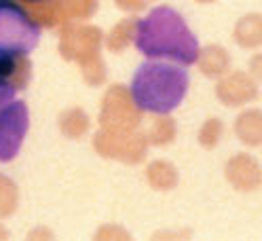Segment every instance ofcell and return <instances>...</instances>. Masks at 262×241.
I'll return each mask as SVG.
<instances>
[{
	"label": "cell",
	"instance_id": "cell-2",
	"mask_svg": "<svg viewBox=\"0 0 262 241\" xmlns=\"http://www.w3.org/2000/svg\"><path fill=\"white\" fill-rule=\"evenodd\" d=\"M188 91V72L178 63L146 61L138 68L131 83V98L140 110L167 115L182 104Z\"/></svg>",
	"mask_w": 262,
	"mask_h": 241
},
{
	"label": "cell",
	"instance_id": "cell-1",
	"mask_svg": "<svg viewBox=\"0 0 262 241\" xmlns=\"http://www.w3.org/2000/svg\"><path fill=\"white\" fill-rule=\"evenodd\" d=\"M136 47L148 59H169L190 66L199 57V42L188 24L169 7H157L138 24Z\"/></svg>",
	"mask_w": 262,
	"mask_h": 241
},
{
	"label": "cell",
	"instance_id": "cell-3",
	"mask_svg": "<svg viewBox=\"0 0 262 241\" xmlns=\"http://www.w3.org/2000/svg\"><path fill=\"white\" fill-rule=\"evenodd\" d=\"M40 38V28L28 15L11 5H0V51L28 55Z\"/></svg>",
	"mask_w": 262,
	"mask_h": 241
},
{
	"label": "cell",
	"instance_id": "cell-4",
	"mask_svg": "<svg viewBox=\"0 0 262 241\" xmlns=\"http://www.w3.org/2000/svg\"><path fill=\"white\" fill-rule=\"evenodd\" d=\"M28 108L19 100H11L0 108V161L17 157L28 132Z\"/></svg>",
	"mask_w": 262,
	"mask_h": 241
},
{
	"label": "cell",
	"instance_id": "cell-5",
	"mask_svg": "<svg viewBox=\"0 0 262 241\" xmlns=\"http://www.w3.org/2000/svg\"><path fill=\"white\" fill-rule=\"evenodd\" d=\"M19 57L21 55H11L0 51V108L7 106L11 100H15V85L9 78L15 74L17 61H21Z\"/></svg>",
	"mask_w": 262,
	"mask_h": 241
}]
</instances>
